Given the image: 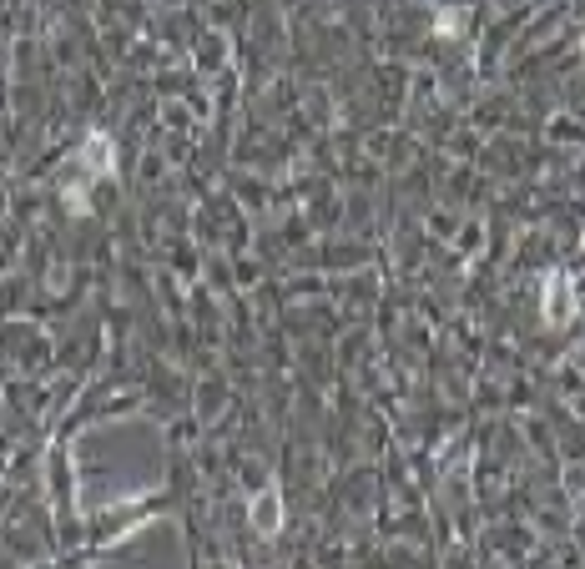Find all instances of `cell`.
Wrapping results in <instances>:
<instances>
[{"label":"cell","mask_w":585,"mask_h":569,"mask_svg":"<svg viewBox=\"0 0 585 569\" xmlns=\"http://www.w3.org/2000/svg\"><path fill=\"white\" fill-rule=\"evenodd\" d=\"M540 318L545 328H565L575 318V282L565 277V267H550L540 277Z\"/></svg>","instance_id":"6da1fadb"},{"label":"cell","mask_w":585,"mask_h":569,"mask_svg":"<svg viewBox=\"0 0 585 569\" xmlns=\"http://www.w3.org/2000/svg\"><path fill=\"white\" fill-rule=\"evenodd\" d=\"M76 162H81V177H86V182H106V177H116V141H111L106 131H91V136L81 141Z\"/></svg>","instance_id":"7a4b0ae2"},{"label":"cell","mask_w":585,"mask_h":569,"mask_svg":"<svg viewBox=\"0 0 585 569\" xmlns=\"http://www.w3.org/2000/svg\"><path fill=\"white\" fill-rule=\"evenodd\" d=\"M253 524L263 539H278L283 534V489L278 484H263L258 499H253Z\"/></svg>","instance_id":"3957f363"},{"label":"cell","mask_w":585,"mask_h":569,"mask_svg":"<svg viewBox=\"0 0 585 569\" xmlns=\"http://www.w3.org/2000/svg\"><path fill=\"white\" fill-rule=\"evenodd\" d=\"M434 31H439V36L459 31V16H454V11H439V16H434Z\"/></svg>","instance_id":"277c9868"},{"label":"cell","mask_w":585,"mask_h":569,"mask_svg":"<svg viewBox=\"0 0 585 569\" xmlns=\"http://www.w3.org/2000/svg\"><path fill=\"white\" fill-rule=\"evenodd\" d=\"M580 51H585V41H580Z\"/></svg>","instance_id":"5b68a950"}]
</instances>
